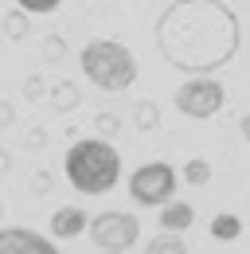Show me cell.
I'll use <instances>...</instances> for the list:
<instances>
[{
  "label": "cell",
  "instance_id": "1",
  "mask_svg": "<svg viewBox=\"0 0 250 254\" xmlns=\"http://www.w3.org/2000/svg\"><path fill=\"white\" fill-rule=\"evenodd\" d=\"M239 16L223 0H172L156 16V51L180 74H215L239 51Z\"/></svg>",
  "mask_w": 250,
  "mask_h": 254
},
{
  "label": "cell",
  "instance_id": "2",
  "mask_svg": "<svg viewBox=\"0 0 250 254\" xmlns=\"http://www.w3.org/2000/svg\"><path fill=\"white\" fill-rule=\"evenodd\" d=\"M66 180L70 188L82 191V195H106V191L118 188L122 180V157L118 149L106 141V137H82L66 149Z\"/></svg>",
  "mask_w": 250,
  "mask_h": 254
},
{
  "label": "cell",
  "instance_id": "3",
  "mask_svg": "<svg viewBox=\"0 0 250 254\" xmlns=\"http://www.w3.org/2000/svg\"><path fill=\"white\" fill-rule=\"evenodd\" d=\"M78 66L106 94H125L137 82V55L118 39H90L78 51Z\"/></svg>",
  "mask_w": 250,
  "mask_h": 254
},
{
  "label": "cell",
  "instance_id": "4",
  "mask_svg": "<svg viewBox=\"0 0 250 254\" xmlns=\"http://www.w3.org/2000/svg\"><path fill=\"white\" fill-rule=\"evenodd\" d=\"M176 168L172 164H164V160H149V164H141L133 176H129V195H133V203L137 207H160V203H168L172 195H176Z\"/></svg>",
  "mask_w": 250,
  "mask_h": 254
},
{
  "label": "cell",
  "instance_id": "5",
  "mask_svg": "<svg viewBox=\"0 0 250 254\" xmlns=\"http://www.w3.org/2000/svg\"><path fill=\"white\" fill-rule=\"evenodd\" d=\"M172 102H176V110H180L184 118L207 122V118H215L219 110H223L227 90H223V82H215L211 74H188V82L176 90Z\"/></svg>",
  "mask_w": 250,
  "mask_h": 254
},
{
  "label": "cell",
  "instance_id": "6",
  "mask_svg": "<svg viewBox=\"0 0 250 254\" xmlns=\"http://www.w3.org/2000/svg\"><path fill=\"white\" fill-rule=\"evenodd\" d=\"M86 235L94 239L98 251H129L141 239V219L129 211H102L86 219Z\"/></svg>",
  "mask_w": 250,
  "mask_h": 254
},
{
  "label": "cell",
  "instance_id": "7",
  "mask_svg": "<svg viewBox=\"0 0 250 254\" xmlns=\"http://www.w3.org/2000/svg\"><path fill=\"white\" fill-rule=\"evenodd\" d=\"M0 254H62V251L31 227H0Z\"/></svg>",
  "mask_w": 250,
  "mask_h": 254
},
{
  "label": "cell",
  "instance_id": "8",
  "mask_svg": "<svg viewBox=\"0 0 250 254\" xmlns=\"http://www.w3.org/2000/svg\"><path fill=\"white\" fill-rule=\"evenodd\" d=\"M86 211L82 207H59L55 215H51V235L55 239H78V235H86Z\"/></svg>",
  "mask_w": 250,
  "mask_h": 254
},
{
  "label": "cell",
  "instance_id": "9",
  "mask_svg": "<svg viewBox=\"0 0 250 254\" xmlns=\"http://www.w3.org/2000/svg\"><path fill=\"white\" fill-rule=\"evenodd\" d=\"M195 223V207L191 203H176V199H168V203H160V227L164 231H188Z\"/></svg>",
  "mask_w": 250,
  "mask_h": 254
},
{
  "label": "cell",
  "instance_id": "10",
  "mask_svg": "<svg viewBox=\"0 0 250 254\" xmlns=\"http://www.w3.org/2000/svg\"><path fill=\"white\" fill-rule=\"evenodd\" d=\"M211 235H215L219 243H235L239 235H243V219L239 215H231V211H223L211 219Z\"/></svg>",
  "mask_w": 250,
  "mask_h": 254
},
{
  "label": "cell",
  "instance_id": "11",
  "mask_svg": "<svg viewBox=\"0 0 250 254\" xmlns=\"http://www.w3.org/2000/svg\"><path fill=\"white\" fill-rule=\"evenodd\" d=\"M145 254H188V243L180 239V235H176V231H164V235L149 239Z\"/></svg>",
  "mask_w": 250,
  "mask_h": 254
},
{
  "label": "cell",
  "instance_id": "12",
  "mask_svg": "<svg viewBox=\"0 0 250 254\" xmlns=\"http://www.w3.org/2000/svg\"><path fill=\"white\" fill-rule=\"evenodd\" d=\"M180 176H184L188 188H203V184L211 180V164H207L203 157H191V160L184 164V172H180Z\"/></svg>",
  "mask_w": 250,
  "mask_h": 254
},
{
  "label": "cell",
  "instance_id": "13",
  "mask_svg": "<svg viewBox=\"0 0 250 254\" xmlns=\"http://www.w3.org/2000/svg\"><path fill=\"white\" fill-rule=\"evenodd\" d=\"M51 106H55V110H74V106H78V86H74V82H59V86H55V90H51Z\"/></svg>",
  "mask_w": 250,
  "mask_h": 254
},
{
  "label": "cell",
  "instance_id": "14",
  "mask_svg": "<svg viewBox=\"0 0 250 254\" xmlns=\"http://www.w3.org/2000/svg\"><path fill=\"white\" fill-rule=\"evenodd\" d=\"M0 24H4V35H8V39H24V35H28V12H24V8H20V12H8Z\"/></svg>",
  "mask_w": 250,
  "mask_h": 254
},
{
  "label": "cell",
  "instance_id": "15",
  "mask_svg": "<svg viewBox=\"0 0 250 254\" xmlns=\"http://www.w3.org/2000/svg\"><path fill=\"white\" fill-rule=\"evenodd\" d=\"M133 118H137V129H141V133H149L153 126H160V114H156L153 102H141V106L133 110Z\"/></svg>",
  "mask_w": 250,
  "mask_h": 254
},
{
  "label": "cell",
  "instance_id": "16",
  "mask_svg": "<svg viewBox=\"0 0 250 254\" xmlns=\"http://www.w3.org/2000/svg\"><path fill=\"white\" fill-rule=\"evenodd\" d=\"M118 129H122V118H118V114H98V118H94V137H106V141H110Z\"/></svg>",
  "mask_w": 250,
  "mask_h": 254
},
{
  "label": "cell",
  "instance_id": "17",
  "mask_svg": "<svg viewBox=\"0 0 250 254\" xmlns=\"http://www.w3.org/2000/svg\"><path fill=\"white\" fill-rule=\"evenodd\" d=\"M24 12H31V16H47V12H55L62 0H16Z\"/></svg>",
  "mask_w": 250,
  "mask_h": 254
},
{
  "label": "cell",
  "instance_id": "18",
  "mask_svg": "<svg viewBox=\"0 0 250 254\" xmlns=\"http://www.w3.org/2000/svg\"><path fill=\"white\" fill-rule=\"evenodd\" d=\"M12 122H16V110H12L8 102H0V129H8Z\"/></svg>",
  "mask_w": 250,
  "mask_h": 254
},
{
  "label": "cell",
  "instance_id": "19",
  "mask_svg": "<svg viewBox=\"0 0 250 254\" xmlns=\"http://www.w3.org/2000/svg\"><path fill=\"white\" fill-rule=\"evenodd\" d=\"M47 191H51V176L39 172V176H35V195H47Z\"/></svg>",
  "mask_w": 250,
  "mask_h": 254
},
{
  "label": "cell",
  "instance_id": "20",
  "mask_svg": "<svg viewBox=\"0 0 250 254\" xmlns=\"http://www.w3.org/2000/svg\"><path fill=\"white\" fill-rule=\"evenodd\" d=\"M39 90H43V78H28L24 82V94L28 98H39Z\"/></svg>",
  "mask_w": 250,
  "mask_h": 254
},
{
  "label": "cell",
  "instance_id": "21",
  "mask_svg": "<svg viewBox=\"0 0 250 254\" xmlns=\"http://www.w3.org/2000/svg\"><path fill=\"white\" fill-rule=\"evenodd\" d=\"M239 133H243V137H247V141H250V110H247V114H243V118H239Z\"/></svg>",
  "mask_w": 250,
  "mask_h": 254
},
{
  "label": "cell",
  "instance_id": "22",
  "mask_svg": "<svg viewBox=\"0 0 250 254\" xmlns=\"http://www.w3.org/2000/svg\"><path fill=\"white\" fill-rule=\"evenodd\" d=\"M8 168H12V157H8L4 149H0V172H8Z\"/></svg>",
  "mask_w": 250,
  "mask_h": 254
},
{
  "label": "cell",
  "instance_id": "23",
  "mask_svg": "<svg viewBox=\"0 0 250 254\" xmlns=\"http://www.w3.org/2000/svg\"><path fill=\"white\" fill-rule=\"evenodd\" d=\"M102 254H125V251H102Z\"/></svg>",
  "mask_w": 250,
  "mask_h": 254
},
{
  "label": "cell",
  "instance_id": "24",
  "mask_svg": "<svg viewBox=\"0 0 250 254\" xmlns=\"http://www.w3.org/2000/svg\"><path fill=\"white\" fill-rule=\"evenodd\" d=\"M0 215H4V207H0Z\"/></svg>",
  "mask_w": 250,
  "mask_h": 254
}]
</instances>
